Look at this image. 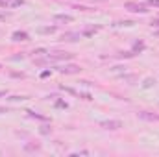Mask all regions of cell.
I'll return each mask as SVG.
<instances>
[{"instance_id": "obj_4", "label": "cell", "mask_w": 159, "mask_h": 157, "mask_svg": "<svg viewBox=\"0 0 159 157\" xmlns=\"http://www.w3.org/2000/svg\"><path fill=\"white\" fill-rule=\"evenodd\" d=\"M54 21H56V22H72L74 19H72L71 15H56V17H54Z\"/></svg>"}, {"instance_id": "obj_16", "label": "cell", "mask_w": 159, "mask_h": 157, "mask_svg": "<svg viewBox=\"0 0 159 157\" xmlns=\"http://www.w3.org/2000/svg\"><path fill=\"white\" fill-rule=\"evenodd\" d=\"M0 113H6V109H4V107H0Z\"/></svg>"}, {"instance_id": "obj_14", "label": "cell", "mask_w": 159, "mask_h": 157, "mask_svg": "<svg viewBox=\"0 0 159 157\" xmlns=\"http://www.w3.org/2000/svg\"><path fill=\"white\" fill-rule=\"evenodd\" d=\"M150 4H154V6H159V0H148Z\"/></svg>"}, {"instance_id": "obj_5", "label": "cell", "mask_w": 159, "mask_h": 157, "mask_svg": "<svg viewBox=\"0 0 159 157\" xmlns=\"http://www.w3.org/2000/svg\"><path fill=\"white\" fill-rule=\"evenodd\" d=\"M61 72H65V74H72V72H80V67H76V65H69V67H65V69H59Z\"/></svg>"}, {"instance_id": "obj_15", "label": "cell", "mask_w": 159, "mask_h": 157, "mask_svg": "<svg viewBox=\"0 0 159 157\" xmlns=\"http://www.w3.org/2000/svg\"><path fill=\"white\" fill-rule=\"evenodd\" d=\"M0 96H6V92H4V91H0Z\"/></svg>"}, {"instance_id": "obj_12", "label": "cell", "mask_w": 159, "mask_h": 157, "mask_svg": "<svg viewBox=\"0 0 159 157\" xmlns=\"http://www.w3.org/2000/svg\"><path fill=\"white\" fill-rule=\"evenodd\" d=\"M56 105H57V107H67V104H65V102H56Z\"/></svg>"}, {"instance_id": "obj_2", "label": "cell", "mask_w": 159, "mask_h": 157, "mask_svg": "<svg viewBox=\"0 0 159 157\" xmlns=\"http://www.w3.org/2000/svg\"><path fill=\"white\" fill-rule=\"evenodd\" d=\"M100 126L106 129H118V128H122V122L120 120H106V122H102Z\"/></svg>"}, {"instance_id": "obj_11", "label": "cell", "mask_w": 159, "mask_h": 157, "mask_svg": "<svg viewBox=\"0 0 159 157\" xmlns=\"http://www.w3.org/2000/svg\"><path fill=\"white\" fill-rule=\"evenodd\" d=\"M135 50H139V52H141L142 48H144V43H135V46H133Z\"/></svg>"}, {"instance_id": "obj_9", "label": "cell", "mask_w": 159, "mask_h": 157, "mask_svg": "<svg viewBox=\"0 0 159 157\" xmlns=\"http://www.w3.org/2000/svg\"><path fill=\"white\" fill-rule=\"evenodd\" d=\"M63 39L65 41H78L80 33H67V35H63Z\"/></svg>"}, {"instance_id": "obj_17", "label": "cell", "mask_w": 159, "mask_h": 157, "mask_svg": "<svg viewBox=\"0 0 159 157\" xmlns=\"http://www.w3.org/2000/svg\"><path fill=\"white\" fill-rule=\"evenodd\" d=\"M154 26H159V21H156V24H154Z\"/></svg>"}, {"instance_id": "obj_13", "label": "cell", "mask_w": 159, "mask_h": 157, "mask_svg": "<svg viewBox=\"0 0 159 157\" xmlns=\"http://www.w3.org/2000/svg\"><path fill=\"white\" fill-rule=\"evenodd\" d=\"M54 30H56V28H45V30H43V31H45V33H52Z\"/></svg>"}, {"instance_id": "obj_1", "label": "cell", "mask_w": 159, "mask_h": 157, "mask_svg": "<svg viewBox=\"0 0 159 157\" xmlns=\"http://www.w3.org/2000/svg\"><path fill=\"white\" fill-rule=\"evenodd\" d=\"M126 9L133 11V13H146V11H148L142 4H137V2H128L126 4Z\"/></svg>"}, {"instance_id": "obj_8", "label": "cell", "mask_w": 159, "mask_h": 157, "mask_svg": "<svg viewBox=\"0 0 159 157\" xmlns=\"http://www.w3.org/2000/svg\"><path fill=\"white\" fill-rule=\"evenodd\" d=\"M22 4H24V0H9V2H7V0H6V4H4V6L15 7V6H22Z\"/></svg>"}, {"instance_id": "obj_10", "label": "cell", "mask_w": 159, "mask_h": 157, "mask_svg": "<svg viewBox=\"0 0 159 157\" xmlns=\"http://www.w3.org/2000/svg\"><path fill=\"white\" fill-rule=\"evenodd\" d=\"M28 113H30V116H33V118H39V120H46L45 116H41V115H35V113H33V111H28Z\"/></svg>"}, {"instance_id": "obj_6", "label": "cell", "mask_w": 159, "mask_h": 157, "mask_svg": "<svg viewBox=\"0 0 159 157\" xmlns=\"http://www.w3.org/2000/svg\"><path fill=\"white\" fill-rule=\"evenodd\" d=\"M69 57H71V54L57 52V54H54V56H48V59H69Z\"/></svg>"}, {"instance_id": "obj_7", "label": "cell", "mask_w": 159, "mask_h": 157, "mask_svg": "<svg viewBox=\"0 0 159 157\" xmlns=\"http://www.w3.org/2000/svg\"><path fill=\"white\" fill-rule=\"evenodd\" d=\"M26 39H28V33H24V31L13 33V41H26Z\"/></svg>"}, {"instance_id": "obj_3", "label": "cell", "mask_w": 159, "mask_h": 157, "mask_svg": "<svg viewBox=\"0 0 159 157\" xmlns=\"http://www.w3.org/2000/svg\"><path fill=\"white\" fill-rule=\"evenodd\" d=\"M139 115V118H142V120H159V115H150L148 111H141V113H137Z\"/></svg>"}]
</instances>
